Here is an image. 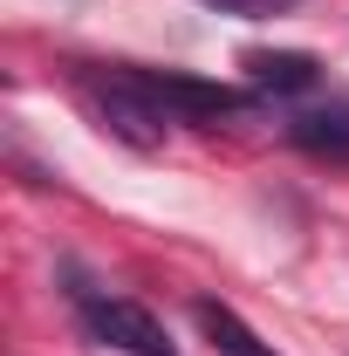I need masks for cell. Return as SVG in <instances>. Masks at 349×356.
<instances>
[{"instance_id":"cell-1","label":"cell","mask_w":349,"mask_h":356,"mask_svg":"<svg viewBox=\"0 0 349 356\" xmlns=\"http://www.w3.org/2000/svg\"><path fill=\"white\" fill-rule=\"evenodd\" d=\"M124 83L165 117V124H213V117H240L247 110V89L206 83V76H178V69H137V62H117Z\"/></svg>"},{"instance_id":"cell-2","label":"cell","mask_w":349,"mask_h":356,"mask_svg":"<svg viewBox=\"0 0 349 356\" xmlns=\"http://www.w3.org/2000/svg\"><path fill=\"white\" fill-rule=\"evenodd\" d=\"M83 96L96 103V117L124 137V144H137V151H151L158 137L172 131V124H165V117H158V110L124 83V69H117V62H110V69H83Z\"/></svg>"},{"instance_id":"cell-3","label":"cell","mask_w":349,"mask_h":356,"mask_svg":"<svg viewBox=\"0 0 349 356\" xmlns=\"http://www.w3.org/2000/svg\"><path fill=\"white\" fill-rule=\"evenodd\" d=\"M83 329L103 343V350H117V356L165 350V329L137 309V302H117V295H83Z\"/></svg>"},{"instance_id":"cell-4","label":"cell","mask_w":349,"mask_h":356,"mask_svg":"<svg viewBox=\"0 0 349 356\" xmlns=\"http://www.w3.org/2000/svg\"><path fill=\"white\" fill-rule=\"evenodd\" d=\"M247 76H254V89L295 96V89H315L322 62H315V55H302V48H254V55H247Z\"/></svg>"},{"instance_id":"cell-5","label":"cell","mask_w":349,"mask_h":356,"mask_svg":"<svg viewBox=\"0 0 349 356\" xmlns=\"http://www.w3.org/2000/svg\"><path fill=\"white\" fill-rule=\"evenodd\" d=\"M192 322L206 329V343H213L219 356H274V343H261V336L226 309V302H213V295H199V302H192Z\"/></svg>"},{"instance_id":"cell-6","label":"cell","mask_w":349,"mask_h":356,"mask_svg":"<svg viewBox=\"0 0 349 356\" xmlns=\"http://www.w3.org/2000/svg\"><path fill=\"white\" fill-rule=\"evenodd\" d=\"M288 137L315 158H349V110H302L288 117Z\"/></svg>"},{"instance_id":"cell-7","label":"cell","mask_w":349,"mask_h":356,"mask_svg":"<svg viewBox=\"0 0 349 356\" xmlns=\"http://www.w3.org/2000/svg\"><path fill=\"white\" fill-rule=\"evenodd\" d=\"M206 7H219V14H240V21H267V14H288L295 0H206Z\"/></svg>"},{"instance_id":"cell-8","label":"cell","mask_w":349,"mask_h":356,"mask_svg":"<svg viewBox=\"0 0 349 356\" xmlns=\"http://www.w3.org/2000/svg\"><path fill=\"white\" fill-rule=\"evenodd\" d=\"M151 356H178V350H172V343H165V350H151Z\"/></svg>"}]
</instances>
